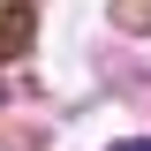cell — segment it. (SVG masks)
<instances>
[{
    "instance_id": "cell-1",
    "label": "cell",
    "mask_w": 151,
    "mask_h": 151,
    "mask_svg": "<svg viewBox=\"0 0 151 151\" xmlns=\"http://www.w3.org/2000/svg\"><path fill=\"white\" fill-rule=\"evenodd\" d=\"M23 45H30V8H23V0H8V15H0V60L23 53Z\"/></svg>"
},
{
    "instance_id": "cell-2",
    "label": "cell",
    "mask_w": 151,
    "mask_h": 151,
    "mask_svg": "<svg viewBox=\"0 0 151 151\" xmlns=\"http://www.w3.org/2000/svg\"><path fill=\"white\" fill-rule=\"evenodd\" d=\"M113 23L121 30H151V0H113Z\"/></svg>"
},
{
    "instance_id": "cell-3",
    "label": "cell",
    "mask_w": 151,
    "mask_h": 151,
    "mask_svg": "<svg viewBox=\"0 0 151 151\" xmlns=\"http://www.w3.org/2000/svg\"><path fill=\"white\" fill-rule=\"evenodd\" d=\"M113 151H151V144H113Z\"/></svg>"
}]
</instances>
